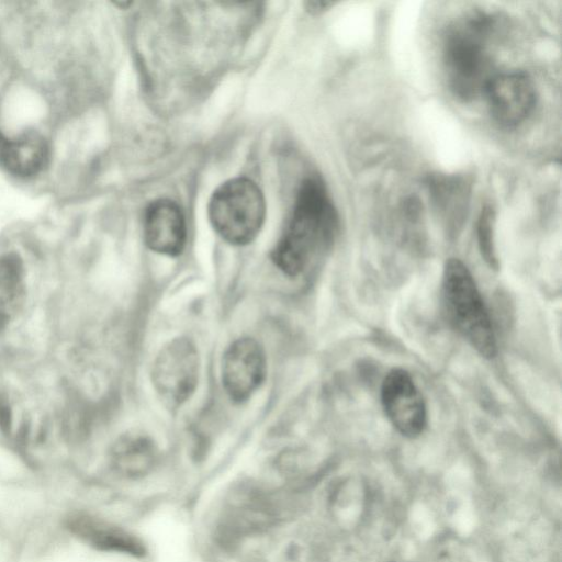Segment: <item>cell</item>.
I'll list each match as a JSON object with an SVG mask.
<instances>
[{"mask_svg":"<svg viewBox=\"0 0 562 562\" xmlns=\"http://www.w3.org/2000/svg\"><path fill=\"white\" fill-rule=\"evenodd\" d=\"M144 239L155 252L178 256L187 239V227L180 206L168 199L151 202L145 211Z\"/></svg>","mask_w":562,"mask_h":562,"instance_id":"cell-10","label":"cell"},{"mask_svg":"<svg viewBox=\"0 0 562 562\" xmlns=\"http://www.w3.org/2000/svg\"><path fill=\"white\" fill-rule=\"evenodd\" d=\"M442 295L448 317L458 333L484 358L497 352L494 327L468 267L458 258L447 260Z\"/></svg>","mask_w":562,"mask_h":562,"instance_id":"cell-3","label":"cell"},{"mask_svg":"<svg viewBox=\"0 0 562 562\" xmlns=\"http://www.w3.org/2000/svg\"><path fill=\"white\" fill-rule=\"evenodd\" d=\"M484 95L492 117L505 127L522 123L537 103L531 77L518 70L495 75Z\"/></svg>","mask_w":562,"mask_h":562,"instance_id":"cell-9","label":"cell"},{"mask_svg":"<svg viewBox=\"0 0 562 562\" xmlns=\"http://www.w3.org/2000/svg\"><path fill=\"white\" fill-rule=\"evenodd\" d=\"M427 188L435 212L448 228L458 229L464 222L471 198V182L461 175L436 173L428 177Z\"/></svg>","mask_w":562,"mask_h":562,"instance_id":"cell-11","label":"cell"},{"mask_svg":"<svg viewBox=\"0 0 562 562\" xmlns=\"http://www.w3.org/2000/svg\"><path fill=\"white\" fill-rule=\"evenodd\" d=\"M494 22L483 13L472 14L453 26L443 44V65L452 93L469 101L485 94L496 75L487 49Z\"/></svg>","mask_w":562,"mask_h":562,"instance_id":"cell-2","label":"cell"},{"mask_svg":"<svg viewBox=\"0 0 562 562\" xmlns=\"http://www.w3.org/2000/svg\"><path fill=\"white\" fill-rule=\"evenodd\" d=\"M207 214L214 231L232 245H246L259 234L266 202L259 187L248 178L222 183L212 194Z\"/></svg>","mask_w":562,"mask_h":562,"instance_id":"cell-4","label":"cell"},{"mask_svg":"<svg viewBox=\"0 0 562 562\" xmlns=\"http://www.w3.org/2000/svg\"><path fill=\"white\" fill-rule=\"evenodd\" d=\"M155 446L145 436L130 434L122 436L113 446L111 459L114 467L133 474L146 470L155 460Z\"/></svg>","mask_w":562,"mask_h":562,"instance_id":"cell-14","label":"cell"},{"mask_svg":"<svg viewBox=\"0 0 562 562\" xmlns=\"http://www.w3.org/2000/svg\"><path fill=\"white\" fill-rule=\"evenodd\" d=\"M24 294V269L20 258L7 254L0 257V328L18 311Z\"/></svg>","mask_w":562,"mask_h":562,"instance_id":"cell-13","label":"cell"},{"mask_svg":"<svg viewBox=\"0 0 562 562\" xmlns=\"http://www.w3.org/2000/svg\"><path fill=\"white\" fill-rule=\"evenodd\" d=\"M338 227V214L324 183L316 177L306 178L272 250L273 262L285 274L299 276L333 247Z\"/></svg>","mask_w":562,"mask_h":562,"instance_id":"cell-1","label":"cell"},{"mask_svg":"<svg viewBox=\"0 0 562 562\" xmlns=\"http://www.w3.org/2000/svg\"><path fill=\"white\" fill-rule=\"evenodd\" d=\"M334 5L331 1H307L305 2L306 10L311 14H319Z\"/></svg>","mask_w":562,"mask_h":562,"instance_id":"cell-17","label":"cell"},{"mask_svg":"<svg viewBox=\"0 0 562 562\" xmlns=\"http://www.w3.org/2000/svg\"><path fill=\"white\" fill-rule=\"evenodd\" d=\"M381 403L392 426L404 437L419 436L427 425L424 397L411 374L404 369H393L381 386Z\"/></svg>","mask_w":562,"mask_h":562,"instance_id":"cell-6","label":"cell"},{"mask_svg":"<svg viewBox=\"0 0 562 562\" xmlns=\"http://www.w3.org/2000/svg\"><path fill=\"white\" fill-rule=\"evenodd\" d=\"M46 153L45 143L34 134L0 139V162L15 175L36 173L45 162Z\"/></svg>","mask_w":562,"mask_h":562,"instance_id":"cell-12","label":"cell"},{"mask_svg":"<svg viewBox=\"0 0 562 562\" xmlns=\"http://www.w3.org/2000/svg\"><path fill=\"white\" fill-rule=\"evenodd\" d=\"M61 525L69 536L95 551L128 555L142 551L133 533L88 509H70Z\"/></svg>","mask_w":562,"mask_h":562,"instance_id":"cell-8","label":"cell"},{"mask_svg":"<svg viewBox=\"0 0 562 562\" xmlns=\"http://www.w3.org/2000/svg\"><path fill=\"white\" fill-rule=\"evenodd\" d=\"M494 210L490 205H484L477 218L476 234L482 257L492 267H496L497 265L494 244Z\"/></svg>","mask_w":562,"mask_h":562,"instance_id":"cell-15","label":"cell"},{"mask_svg":"<svg viewBox=\"0 0 562 562\" xmlns=\"http://www.w3.org/2000/svg\"><path fill=\"white\" fill-rule=\"evenodd\" d=\"M10 425V409L8 404L0 397V426L8 428Z\"/></svg>","mask_w":562,"mask_h":562,"instance_id":"cell-18","label":"cell"},{"mask_svg":"<svg viewBox=\"0 0 562 562\" xmlns=\"http://www.w3.org/2000/svg\"><path fill=\"white\" fill-rule=\"evenodd\" d=\"M153 384L169 406L183 404L193 394L199 379V353L194 344L179 337L169 341L156 357Z\"/></svg>","mask_w":562,"mask_h":562,"instance_id":"cell-5","label":"cell"},{"mask_svg":"<svg viewBox=\"0 0 562 562\" xmlns=\"http://www.w3.org/2000/svg\"><path fill=\"white\" fill-rule=\"evenodd\" d=\"M266 356L252 338L235 340L225 351L222 362V382L229 398L247 401L266 378Z\"/></svg>","mask_w":562,"mask_h":562,"instance_id":"cell-7","label":"cell"},{"mask_svg":"<svg viewBox=\"0 0 562 562\" xmlns=\"http://www.w3.org/2000/svg\"><path fill=\"white\" fill-rule=\"evenodd\" d=\"M436 562H471L469 558L456 547L441 551Z\"/></svg>","mask_w":562,"mask_h":562,"instance_id":"cell-16","label":"cell"}]
</instances>
